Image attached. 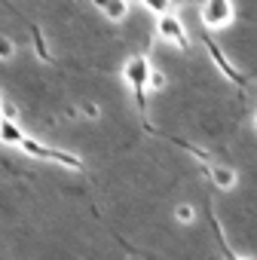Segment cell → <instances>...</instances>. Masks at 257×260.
<instances>
[{
  "label": "cell",
  "instance_id": "cell-10",
  "mask_svg": "<svg viewBox=\"0 0 257 260\" xmlns=\"http://www.w3.org/2000/svg\"><path fill=\"white\" fill-rule=\"evenodd\" d=\"M16 55V43L10 40V37H4V34H0V58H4V61H10Z\"/></svg>",
  "mask_w": 257,
  "mask_h": 260
},
{
  "label": "cell",
  "instance_id": "cell-1",
  "mask_svg": "<svg viewBox=\"0 0 257 260\" xmlns=\"http://www.w3.org/2000/svg\"><path fill=\"white\" fill-rule=\"evenodd\" d=\"M150 74H153V64H150L147 55H132V58L122 64V83L132 89L135 104H138L141 113L147 110V86H150Z\"/></svg>",
  "mask_w": 257,
  "mask_h": 260
},
{
  "label": "cell",
  "instance_id": "cell-7",
  "mask_svg": "<svg viewBox=\"0 0 257 260\" xmlns=\"http://www.w3.org/2000/svg\"><path fill=\"white\" fill-rule=\"evenodd\" d=\"M208 175H211V184H214L217 190H233L236 181H239V175H236L230 166H211Z\"/></svg>",
  "mask_w": 257,
  "mask_h": 260
},
{
  "label": "cell",
  "instance_id": "cell-6",
  "mask_svg": "<svg viewBox=\"0 0 257 260\" xmlns=\"http://www.w3.org/2000/svg\"><path fill=\"white\" fill-rule=\"evenodd\" d=\"M25 141V132H22V125L16 119H7V116H0V144H10V147H19Z\"/></svg>",
  "mask_w": 257,
  "mask_h": 260
},
{
  "label": "cell",
  "instance_id": "cell-16",
  "mask_svg": "<svg viewBox=\"0 0 257 260\" xmlns=\"http://www.w3.org/2000/svg\"><path fill=\"white\" fill-rule=\"evenodd\" d=\"M236 260H245V257H236Z\"/></svg>",
  "mask_w": 257,
  "mask_h": 260
},
{
  "label": "cell",
  "instance_id": "cell-15",
  "mask_svg": "<svg viewBox=\"0 0 257 260\" xmlns=\"http://www.w3.org/2000/svg\"><path fill=\"white\" fill-rule=\"evenodd\" d=\"M251 119H254V128H257V110H254V116H251Z\"/></svg>",
  "mask_w": 257,
  "mask_h": 260
},
{
  "label": "cell",
  "instance_id": "cell-3",
  "mask_svg": "<svg viewBox=\"0 0 257 260\" xmlns=\"http://www.w3.org/2000/svg\"><path fill=\"white\" fill-rule=\"evenodd\" d=\"M236 16V7H233V0H202V7H199V19L208 31H220L233 22Z\"/></svg>",
  "mask_w": 257,
  "mask_h": 260
},
{
  "label": "cell",
  "instance_id": "cell-4",
  "mask_svg": "<svg viewBox=\"0 0 257 260\" xmlns=\"http://www.w3.org/2000/svg\"><path fill=\"white\" fill-rule=\"evenodd\" d=\"M156 34L166 40V43H172V46H178L181 52H190V37H187V28H184V22L178 19V16H159V22H156Z\"/></svg>",
  "mask_w": 257,
  "mask_h": 260
},
{
  "label": "cell",
  "instance_id": "cell-14",
  "mask_svg": "<svg viewBox=\"0 0 257 260\" xmlns=\"http://www.w3.org/2000/svg\"><path fill=\"white\" fill-rule=\"evenodd\" d=\"M0 116H4V95H0Z\"/></svg>",
  "mask_w": 257,
  "mask_h": 260
},
{
  "label": "cell",
  "instance_id": "cell-5",
  "mask_svg": "<svg viewBox=\"0 0 257 260\" xmlns=\"http://www.w3.org/2000/svg\"><path fill=\"white\" fill-rule=\"evenodd\" d=\"M205 49H208L211 61H214V64L220 68V74H223V77H227L230 83H236V86H242V83H245V80H242V74H239V71H236V68L230 64V58L223 55V49H220V46H217L214 40H208V37H205Z\"/></svg>",
  "mask_w": 257,
  "mask_h": 260
},
{
  "label": "cell",
  "instance_id": "cell-17",
  "mask_svg": "<svg viewBox=\"0 0 257 260\" xmlns=\"http://www.w3.org/2000/svg\"><path fill=\"white\" fill-rule=\"evenodd\" d=\"M125 4H128V0H125Z\"/></svg>",
  "mask_w": 257,
  "mask_h": 260
},
{
  "label": "cell",
  "instance_id": "cell-11",
  "mask_svg": "<svg viewBox=\"0 0 257 260\" xmlns=\"http://www.w3.org/2000/svg\"><path fill=\"white\" fill-rule=\"evenodd\" d=\"M163 86H166V74L153 68V74H150V89H163Z\"/></svg>",
  "mask_w": 257,
  "mask_h": 260
},
{
  "label": "cell",
  "instance_id": "cell-8",
  "mask_svg": "<svg viewBox=\"0 0 257 260\" xmlns=\"http://www.w3.org/2000/svg\"><path fill=\"white\" fill-rule=\"evenodd\" d=\"M175 220H178V223H193V220H196V208H193L190 202H181V205L175 208Z\"/></svg>",
  "mask_w": 257,
  "mask_h": 260
},
{
  "label": "cell",
  "instance_id": "cell-2",
  "mask_svg": "<svg viewBox=\"0 0 257 260\" xmlns=\"http://www.w3.org/2000/svg\"><path fill=\"white\" fill-rule=\"evenodd\" d=\"M19 150L28 153V156H34V159L58 162V166H65V169H83V159H80V156H74V153H68V150L46 147V144H40V141H34V138H28V135H25V141L19 144Z\"/></svg>",
  "mask_w": 257,
  "mask_h": 260
},
{
  "label": "cell",
  "instance_id": "cell-12",
  "mask_svg": "<svg viewBox=\"0 0 257 260\" xmlns=\"http://www.w3.org/2000/svg\"><path fill=\"white\" fill-rule=\"evenodd\" d=\"M80 110H83L89 119H98V113H101V110H98V104H92V101H83V104H80Z\"/></svg>",
  "mask_w": 257,
  "mask_h": 260
},
{
  "label": "cell",
  "instance_id": "cell-13",
  "mask_svg": "<svg viewBox=\"0 0 257 260\" xmlns=\"http://www.w3.org/2000/svg\"><path fill=\"white\" fill-rule=\"evenodd\" d=\"M92 4H95V7H98V10H101V13H104V7H107V4H110V0H92Z\"/></svg>",
  "mask_w": 257,
  "mask_h": 260
},
{
  "label": "cell",
  "instance_id": "cell-9",
  "mask_svg": "<svg viewBox=\"0 0 257 260\" xmlns=\"http://www.w3.org/2000/svg\"><path fill=\"white\" fill-rule=\"evenodd\" d=\"M144 10L153 13V16H169V7H172V0H141Z\"/></svg>",
  "mask_w": 257,
  "mask_h": 260
}]
</instances>
